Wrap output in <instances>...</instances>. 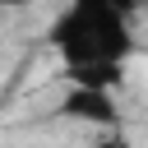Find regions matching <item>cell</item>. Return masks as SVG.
Segmentation results:
<instances>
[{"label":"cell","mask_w":148,"mask_h":148,"mask_svg":"<svg viewBox=\"0 0 148 148\" xmlns=\"http://www.w3.org/2000/svg\"><path fill=\"white\" fill-rule=\"evenodd\" d=\"M92 148H134V143H130V134L116 125V130H102V139H97Z\"/></svg>","instance_id":"cell-4"},{"label":"cell","mask_w":148,"mask_h":148,"mask_svg":"<svg viewBox=\"0 0 148 148\" xmlns=\"http://www.w3.org/2000/svg\"><path fill=\"white\" fill-rule=\"evenodd\" d=\"M46 37L60 51V65H102V60L125 65L134 51L130 18L116 14L111 0H69Z\"/></svg>","instance_id":"cell-1"},{"label":"cell","mask_w":148,"mask_h":148,"mask_svg":"<svg viewBox=\"0 0 148 148\" xmlns=\"http://www.w3.org/2000/svg\"><path fill=\"white\" fill-rule=\"evenodd\" d=\"M60 79L69 88H102V92H116L125 83V65L116 60H102V65H60Z\"/></svg>","instance_id":"cell-3"},{"label":"cell","mask_w":148,"mask_h":148,"mask_svg":"<svg viewBox=\"0 0 148 148\" xmlns=\"http://www.w3.org/2000/svg\"><path fill=\"white\" fill-rule=\"evenodd\" d=\"M139 5H143V0H111V9H116V14H125V18H134V14H139Z\"/></svg>","instance_id":"cell-5"},{"label":"cell","mask_w":148,"mask_h":148,"mask_svg":"<svg viewBox=\"0 0 148 148\" xmlns=\"http://www.w3.org/2000/svg\"><path fill=\"white\" fill-rule=\"evenodd\" d=\"M18 5H28V0H0V9H18Z\"/></svg>","instance_id":"cell-6"},{"label":"cell","mask_w":148,"mask_h":148,"mask_svg":"<svg viewBox=\"0 0 148 148\" xmlns=\"http://www.w3.org/2000/svg\"><path fill=\"white\" fill-rule=\"evenodd\" d=\"M65 120H88L97 130H116L120 125V106H116V92H102V88H69L56 106Z\"/></svg>","instance_id":"cell-2"}]
</instances>
